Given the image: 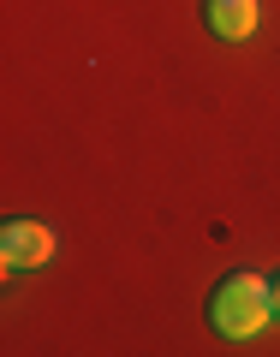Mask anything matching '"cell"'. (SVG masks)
<instances>
[{"label": "cell", "mask_w": 280, "mask_h": 357, "mask_svg": "<svg viewBox=\"0 0 280 357\" xmlns=\"http://www.w3.org/2000/svg\"><path fill=\"white\" fill-rule=\"evenodd\" d=\"M268 321H274V280H263L251 268L227 274L209 298V328L227 333V340H256Z\"/></svg>", "instance_id": "cell-1"}, {"label": "cell", "mask_w": 280, "mask_h": 357, "mask_svg": "<svg viewBox=\"0 0 280 357\" xmlns=\"http://www.w3.org/2000/svg\"><path fill=\"white\" fill-rule=\"evenodd\" d=\"M54 250H60V238L48 220H6L0 227V262L6 268H42L54 262Z\"/></svg>", "instance_id": "cell-2"}, {"label": "cell", "mask_w": 280, "mask_h": 357, "mask_svg": "<svg viewBox=\"0 0 280 357\" xmlns=\"http://www.w3.org/2000/svg\"><path fill=\"white\" fill-rule=\"evenodd\" d=\"M209 30L221 42H244L256 30V0H209Z\"/></svg>", "instance_id": "cell-3"}, {"label": "cell", "mask_w": 280, "mask_h": 357, "mask_svg": "<svg viewBox=\"0 0 280 357\" xmlns=\"http://www.w3.org/2000/svg\"><path fill=\"white\" fill-rule=\"evenodd\" d=\"M274 321H280V274H274Z\"/></svg>", "instance_id": "cell-4"}]
</instances>
